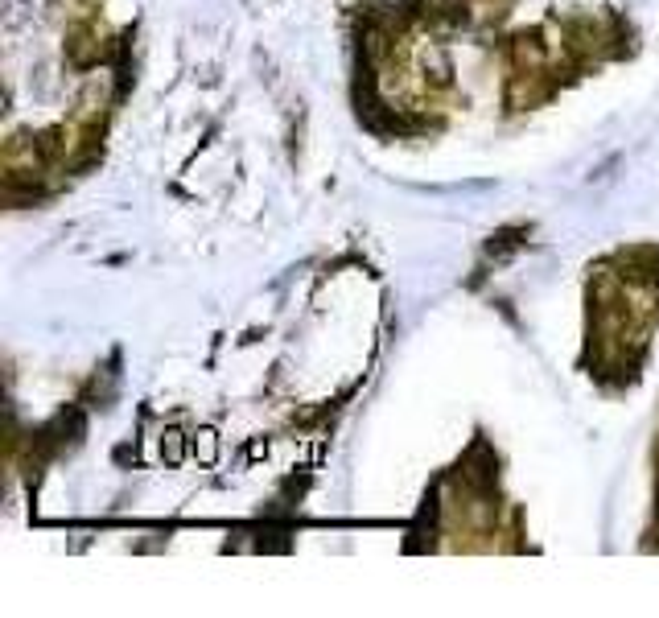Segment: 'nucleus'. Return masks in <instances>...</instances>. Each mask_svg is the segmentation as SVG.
Returning <instances> with one entry per match:
<instances>
[{"mask_svg":"<svg viewBox=\"0 0 659 618\" xmlns=\"http://www.w3.org/2000/svg\"><path fill=\"white\" fill-rule=\"evenodd\" d=\"M161 454H165V462H169V466H178V462H182V454H186V437H182L178 429H169V433L161 437Z\"/></svg>","mask_w":659,"mask_h":618,"instance_id":"f257e3e1","label":"nucleus"},{"mask_svg":"<svg viewBox=\"0 0 659 618\" xmlns=\"http://www.w3.org/2000/svg\"><path fill=\"white\" fill-rule=\"evenodd\" d=\"M194 454H198L202 462H215V454H219V441H215V433H211V429L202 433V441H194Z\"/></svg>","mask_w":659,"mask_h":618,"instance_id":"f03ea898","label":"nucleus"}]
</instances>
